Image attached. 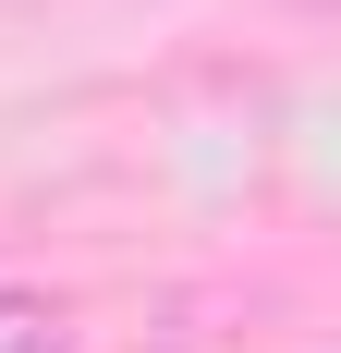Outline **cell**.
<instances>
[{"label":"cell","instance_id":"cell-1","mask_svg":"<svg viewBox=\"0 0 341 353\" xmlns=\"http://www.w3.org/2000/svg\"><path fill=\"white\" fill-rule=\"evenodd\" d=\"M0 353H73V317L49 292H0Z\"/></svg>","mask_w":341,"mask_h":353}]
</instances>
